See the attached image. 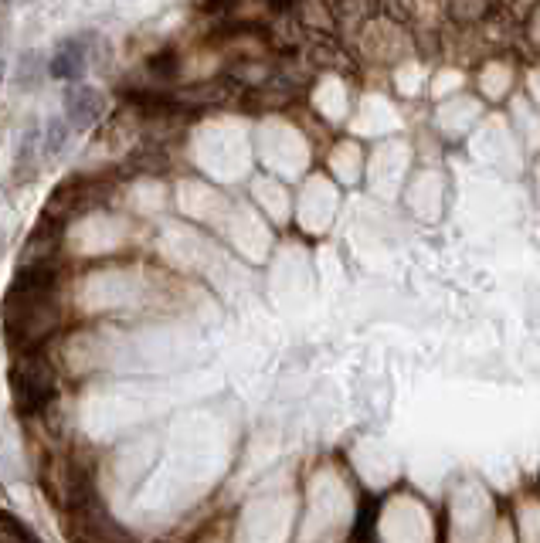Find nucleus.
<instances>
[{
  "label": "nucleus",
  "instance_id": "f257e3e1",
  "mask_svg": "<svg viewBox=\"0 0 540 543\" xmlns=\"http://www.w3.org/2000/svg\"><path fill=\"white\" fill-rule=\"evenodd\" d=\"M11 387L14 401L21 411H45L55 401V367L48 364V357L41 350H21L11 370Z\"/></svg>",
  "mask_w": 540,
  "mask_h": 543
},
{
  "label": "nucleus",
  "instance_id": "f03ea898",
  "mask_svg": "<svg viewBox=\"0 0 540 543\" xmlns=\"http://www.w3.org/2000/svg\"><path fill=\"white\" fill-rule=\"evenodd\" d=\"M62 102H65L68 126H75V129L96 126L102 119V112H106V96H102L99 89H92V85H82V82H68Z\"/></svg>",
  "mask_w": 540,
  "mask_h": 543
},
{
  "label": "nucleus",
  "instance_id": "7ed1b4c3",
  "mask_svg": "<svg viewBox=\"0 0 540 543\" xmlns=\"http://www.w3.org/2000/svg\"><path fill=\"white\" fill-rule=\"evenodd\" d=\"M85 72V45L82 41H62L55 55L48 58V75L62 82H79Z\"/></svg>",
  "mask_w": 540,
  "mask_h": 543
},
{
  "label": "nucleus",
  "instance_id": "20e7f679",
  "mask_svg": "<svg viewBox=\"0 0 540 543\" xmlns=\"http://www.w3.org/2000/svg\"><path fill=\"white\" fill-rule=\"evenodd\" d=\"M65 146V126L62 123H51L48 126V136H45V153H51L55 157L58 150Z\"/></svg>",
  "mask_w": 540,
  "mask_h": 543
},
{
  "label": "nucleus",
  "instance_id": "39448f33",
  "mask_svg": "<svg viewBox=\"0 0 540 543\" xmlns=\"http://www.w3.org/2000/svg\"><path fill=\"white\" fill-rule=\"evenodd\" d=\"M21 68H24V75H17V82H21L24 89H31V85H34V68H38V55L28 51V55H24V62H21Z\"/></svg>",
  "mask_w": 540,
  "mask_h": 543
},
{
  "label": "nucleus",
  "instance_id": "423d86ee",
  "mask_svg": "<svg viewBox=\"0 0 540 543\" xmlns=\"http://www.w3.org/2000/svg\"><path fill=\"white\" fill-rule=\"evenodd\" d=\"M0 85H4V62H0Z\"/></svg>",
  "mask_w": 540,
  "mask_h": 543
}]
</instances>
